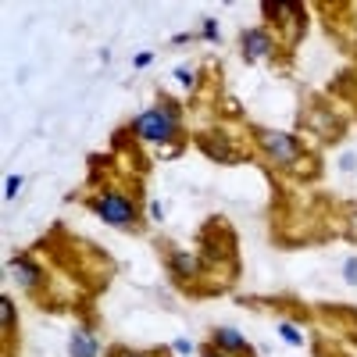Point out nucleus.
Returning <instances> with one entry per match:
<instances>
[{
	"label": "nucleus",
	"instance_id": "9",
	"mask_svg": "<svg viewBox=\"0 0 357 357\" xmlns=\"http://www.w3.org/2000/svg\"><path fill=\"white\" fill-rule=\"evenodd\" d=\"M204 151L211 154V158H218V161H236V154L229 151L225 143H211V139H204Z\"/></svg>",
	"mask_w": 357,
	"mask_h": 357
},
{
	"label": "nucleus",
	"instance_id": "7",
	"mask_svg": "<svg viewBox=\"0 0 357 357\" xmlns=\"http://www.w3.org/2000/svg\"><path fill=\"white\" fill-rule=\"evenodd\" d=\"M215 343H218L222 350H236V354H247V350H250L247 340H243L240 333H232V329H215Z\"/></svg>",
	"mask_w": 357,
	"mask_h": 357
},
{
	"label": "nucleus",
	"instance_id": "13",
	"mask_svg": "<svg viewBox=\"0 0 357 357\" xmlns=\"http://www.w3.org/2000/svg\"><path fill=\"white\" fill-rule=\"evenodd\" d=\"M343 279H347L350 286H357V257H350V261L343 264Z\"/></svg>",
	"mask_w": 357,
	"mask_h": 357
},
{
	"label": "nucleus",
	"instance_id": "12",
	"mask_svg": "<svg viewBox=\"0 0 357 357\" xmlns=\"http://www.w3.org/2000/svg\"><path fill=\"white\" fill-rule=\"evenodd\" d=\"M264 11H268V15L275 11V18H293V15H296L293 4H264Z\"/></svg>",
	"mask_w": 357,
	"mask_h": 357
},
{
	"label": "nucleus",
	"instance_id": "4",
	"mask_svg": "<svg viewBox=\"0 0 357 357\" xmlns=\"http://www.w3.org/2000/svg\"><path fill=\"white\" fill-rule=\"evenodd\" d=\"M272 54V36L261 33V29H250V33L243 36V57L247 61H261V57Z\"/></svg>",
	"mask_w": 357,
	"mask_h": 357
},
{
	"label": "nucleus",
	"instance_id": "1",
	"mask_svg": "<svg viewBox=\"0 0 357 357\" xmlns=\"http://www.w3.org/2000/svg\"><path fill=\"white\" fill-rule=\"evenodd\" d=\"M132 132L139 139H151V143H165L172 132H175V114L165 111V107H154V111H143L136 122H132Z\"/></svg>",
	"mask_w": 357,
	"mask_h": 357
},
{
	"label": "nucleus",
	"instance_id": "10",
	"mask_svg": "<svg viewBox=\"0 0 357 357\" xmlns=\"http://www.w3.org/2000/svg\"><path fill=\"white\" fill-rule=\"evenodd\" d=\"M0 321H4V329H11V325H15V304H11V296H0Z\"/></svg>",
	"mask_w": 357,
	"mask_h": 357
},
{
	"label": "nucleus",
	"instance_id": "3",
	"mask_svg": "<svg viewBox=\"0 0 357 357\" xmlns=\"http://www.w3.org/2000/svg\"><path fill=\"white\" fill-rule=\"evenodd\" d=\"M93 211L107 222V225H132L136 211H132V200L122 197V193H107L93 204Z\"/></svg>",
	"mask_w": 357,
	"mask_h": 357
},
{
	"label": "nucleus",
	"instance_id": "2",
	"mask_svg": "<svg viewBox=\"0 0 357 357\" xmlns=\"http://www.w3.org/2000/svg\"><path fill=\"white\" fill-rule=\"evenodd\" d=\"M257 143H261V151H264L268 158H275L279 165H293L296 158H301V146H296V139L286 136V132L261 129V132H257Z\"/></svg>",
	"mask_w": 357,
	"mask_h": 357
},
{
	"label": "nucleus",
	"instance_id": "6",
	"mask_svg": "<svg viewBox=\"0 0 357 357\" xmlns=\"http://www.w3.org/2000/svg\"><path fill=\"white\" fill-rule=\"evenodd\" d=\"M11 272L18 275L22 286H36V282H40V268H36L33 261H25V257H15V261H11Z\"/></svg>",
	"mask_w": 357,
	"mask_h": 357
},
{
	"label": "nucleus",
	"instance_id": "16",
	"mask_svg": "<svg viewBox=\"0 0 357 357\" xmlns=\"http://www.w3.org/2000/svg\"><path fill=\"white\" fill-rule=\"evenodd\" d=\"M204 36H207V40H218V25H215L211 18L204 22Z\"/></svg>",
	"mask_w": 357,
	"mask_h": 357
},
{
	"label": "nucleus",
	"instance_id": "14",
	"mask_svg": "<svg viewBox=\"0 0 357 357\" xmlns=\"http://www.w3.org/2000/svg\"><path fill=\"white\" fill-rule=\"evenodd\" d=\"M175 79H178V82H186V86H193V82H197L190 68H175Z\"/></svg>",
	"mask_w": 357,
	"mask_h": 357
},
{
	"label": "nucleus",
	"instance_id": "21",
	"mask_svg": "<svg viewBox=\"0 0 357 357\" xmlns=\"http://www.w3.org/2000/svg\"><path fill=\"white\" fill-rule=\"evenodd\" d=\"M211 357H218V354H211Z\"/></svg>",
	"mask_w": 357,
	"mask_h": 357
},
{
	"label": "nucleus",
	"instance_id": "18",
	"mask_svg": "<svg viewBox=\"0 0 357 357\" xmlns=\"http://www.w3.org/2000/svg\"><path fill=\"white\" fill-rule=\"evenodd\" d=\"M354 158H357V154H347V158L340 161V168H343V172H350V168H354Z\"/></svg>",
	"mask_w": 357,
	"mask_h": 357
},
{
	"label": "nucleus",
	"instance_id": "11",
	"mask_svg": "<svg viewBox=\"0 0 357 357\" xmlns=\"http://www.w3.org/2000/svg\"><path fill=\"white\" fill-rule=\"evenodd\" d=\"M279 333H282V340H286L289 347H301V343H304V336H301V333H296V329H293V325H279Z\"/></svg>",
	"mask_w": 357,
	"mask_h": 357
},
{
	"label": "nucleus",
	"instance_id": "20",
	"mask_svg": "<svg viewBox=\"0 0 357 357\" xmlns=\"http://www.w3.org/2000/svg\"><path fill=\"white\" fill-rule=\"evenodd\" d=\"M350 229H354V232H357V211H354V218H350Z\"/></svg>",
	"mask_w": 357,
	"mask_h": 357
},
{
	"label": "nucleus",
	"instance_id": "17",
	"mask_svg": "<svg viewBox=\"0 0 357 357\" xmlns=\"http://www.w3.org/2000/svg\"><path fill=\"white\" fill-rule=\"evenodd\" d=\"M175 350H178V354H190L193 343H190V340H175Z\"/></svg>",
	"mask_w": 357,
	"mask_h": 357
},
{
	"label": "nucleus",
	"instance_id": "5",
	"mask_svg": "<svg viewBox=\"0 0 357 357\" xmlns=\"http://www.w3.org/2000/svg\"><path fill=\"white\" fill-rule=\"evenodd\" d=\"M68 347H72V357H97V340L89 336L86 329H75L72 333V340H68Z\"/></svg>",
	"mask_w": 357,
	"mask_h": 357
},
{
	"label": "nucleus",
	"instance_id": "19",
	"mask_svg": "<svg viewBox=\"0 0 357 357\" xmlns=\"http://www.w3.org/2000/svg\"><path fill=\"white\" fill-rule=\"evenodd\" d=\"M151 218H154V222H161V204H158V200L151 204Z\"/></svg>",
	"mask_w": 357,
	"mask_h": 357
},
{
	"label": "nucleus",
	"instance_id": "8",
	"mask_svg": "<svg viewBox=\"0 0 357 357\" xmlns=\"http://www.w3.org/2000/svg\"><path fill=\"white\" fill-rule=\"evenodd\" d=\"M172 268H175L178 275H186V279H190V275H197V257H190V254H175V257H172Z\"/></svg>",
	"mask_w": 357,
	"mask_h": 357
},
{
	"label": "nucleus",
	"instance_id": "22",
	"mask_svg": "<svg viewBox=\"0 0 357 357\" xmlns=\"http://www.w3.org/2000/svg\"><path fill=\"white\" fill-rule=\"evenodd\" d=\"M126 357H129V354H126Z\"/></svg>",
	"mask_w": 357,
	"mask_h": 357
},
{
	"label": "nucleus",
	"instance_id": "15",
	"mask_svg": "<svg viewBox=\"0 0 357 357\" xmlns=\"http://www.w3.org/2000/svg\"><path fill=\"white\" fill-rule=\"evenodd\" d=\"M18 190H22V178H18V175H11V178H8V190H4V193H8V197H18Z\"/></svg>",
	"mask_w": 357,
	"mask_h": 357
}]
</instances>
